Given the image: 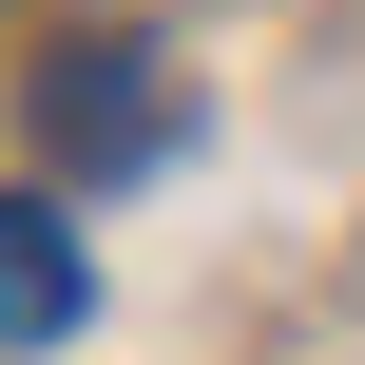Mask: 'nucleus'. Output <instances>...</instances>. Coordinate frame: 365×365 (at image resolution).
Segmentation results:
<instances>
[{
  "label": "nucleus",
  "instance_id": "f257e3e1",
  "mask_svg": "<svg viewBox=\"0 0 365 365\" xmlns=\"http://www.w3.org/2000/svg\"><path fill=\"white\" fill-rule=\"evenodd\" d=\"M38 154H58V173H154V154H173V77H154L135 38H77V58L38 77Z\"/></svg>",
  "mask_w": 365,
  "mask_h": 365
},
{
  "label": "nucleus",
  "instance_id": "f03ea898",
  "mask_svg": "<svg viewBox=\"0 0 365 365\" xmlns=\"http://www.w3.org/2000/svg\"><path fill=\"white\" fill-rule=\"evenodd\" d=\"M96 308V269H77V231L38 212V192H0V346H58Z\"/></svg>",
  "mask_w": 365,
  "mask_h": 365
}]
</instances>
